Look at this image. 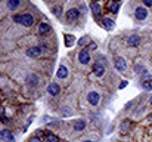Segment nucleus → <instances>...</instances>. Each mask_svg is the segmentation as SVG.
<instances>
[{
  "label": "nucleus",
  "instance_id": "obj_9",
  "mask_svg": "<svg viewBox=\"0 0 152 142\" xmlns=\"http://www.w3.org/2000/svg\"><path fill=\"white\" fill-rule=\"evenodd\" d=\"M93 73H95L98 77H102V76H103V73H105V68H103V65L96 62V64L93 65Z\"/></svg>",
  "mask_w": 152,
  "mask_h": 142
},
{
  "label": "nucleus",
  "instance_id": "obj_27",
  "mask_svg": "<svg viewBox=\"0 0 152 142\" xmlns=\"http://www.w3.org/2000/svg\"><path fill=\"white\" fill-rule=\"evenodd\" d=\"M13 21L19 24V22H21V15H13Z\"/></svg>",
  "mask_w": 152,
  "mask_h": 142
},
{
  "label": "nucleus",
  "instance_id": "obj_11",
  "mask_svg": "<svg viewBox=\"0 0 152 142\" xmlns=\"http://www.w3.org/2000/svg\"><path fill=\"white\" fill-rule=\"evenodd\" d=\"M59 90H61V89H59V86H58L56 83H50V85L48 86V92L50 95H58Z\"/></svg>",
  "mask_w": 152,
  "mask_h": 142
},
{
  "label": "nucleus",
  "instance_id": "obj_22",
  "mask_svg": "<svg viewBox=\"0 0 152 142\" xmlns=\"http://www.w3.org/2000/svg\"><path fill=\"white\" fill-rule=\"evenodd\" d=\"M134 68H136V73H139V74H142V73H146V68H145V67H142V65H139V64H137Z\"/></svg>",
  "mask_w": 152,
  "mask_h": 142
},
{
  "label": "nucleus",
  "instance_id": "obj_3",
  "mask_svg": "<svg viewBox=\"0 0 152 142\" xmlns=\"http://www.w3.org/2000/svg\"><path fill=\"white\" fill-rule=\"evenodd\" d=\"M33 16L30 15V13H25V15H21V22L19 24H22V25H25V27H30V25H33Z\"/></svg>",
  "mask_w": 152,
  "mask_h": 142
},
{
  "label": "nucleus",
  "instance_id": "obj_28",
  "mask_svg": "<svg viewBox=\"0 0 152 142\" xmlns=\"http://www.w3.org/2000/svg\"><path fill=\"white\" fill-rule=\"evenodd\" d=\"M3 117H4V110L3 107H0V120H3Z\"/></svg>",
  "mask_w": 152,
  "mask_h": 142
},
{
  "label": "nucleus",
  "instance_id": "obj_21",
  "mask_svg": "<svg viewBox=\"0 0 152 142\" xmlns=\"http://www.w3.org/2000/svg\"><path fill=\"white\" fill-rule=\"evenodd\" d=\"M46 142H59V139H58V136H56V135L50 133V135H48V138H46Z\"/></svg>",
  "mask_w": 152,
  "mask_h": 142
},
{
  "label": "nucleus",
  "instance_id": "obj_5",
  "mask_svg": "<svg viewBox=\"0 0 152 142\" xmlns=\"http://www.w3.org/2000/svg\"><path fill=\"white\" fill-rule=\"evenodd\" d=\"M87 99H89V102H90V104L98 105V104H99V101H101V96H99V93H96V92H90V93L87 95Z\"/></svg>",
  "mask_w": 152,
  "mask_h": 142
},
{
  "label": "nucleus",
  "instance_id": "obj_10",
  "mask_svg": "<svg viewBox=\"0 0 152 142\" xmlns=\"http://www.w3.org/2000/svg\"><path fill=\"white\" fill-rule=\"evenodd\" d=\"M139 43H140V37H139V36L133 34V36L129 37V45H130V46L136 47V46H139Z\"/></svg>",
  "mask_w": 152,
  "mask_h": 142
},
{
  "label": "nucleus",
  "instance_id": "obj_35",
  "mask_svg": "<svg viewBox=\"0 0 152 142\" xmlns=\"http://www.w3.org/2000/svg\"><path fill=\"white\" fill-rule=\"evenodd\" d=\"M112 1H117V3H118V1H120V0H112Z\"/></svg>",
  "mask_w": 152,
  "mask_h": 142
},
{
  "label": "nucleus",
  "instance_id": "obj_30",
  "mask_svg": "<svg viewBox=\"0 0 152 142\" xmlns=\"http://www.w3.org/2000/svg\"><path fill=\"white\" fill-rule=\"evenodd\" d=\"M143 3H145L146 6H152V0H143Z\"/></svg>",
  "mask_w": 152,
  "mask_h": 142
},
{
  "label": "nucleus",
  "instance_id": "obj_4",
  "mask_svg": "<svg viewBox=\"0 0 152 142\" xmlns=\"http://www.w3.org/2000/svg\"><path fill=\"white\" fill-rule=\"evenodd\" d=\"M78 59H80L81 64H87V62L90 61V55H89V52H87L86 49H83V50L78 53Z\"/></svg>",
  "mask_w": 152,
  "mask_h": 142
},
{
  "label": "nucleus",
  "instance_id": "obj_17",
  "mask_svg": "<svg viewBox=\"0 0 152 142\" xmlns=\"http://www.w3.org/2000/svg\"><path fill=\"white\" fill-rule=\"evenodd\" d=\"M90 9L93 10V13H95L96 16H99V15H101V6H99V3L93 1V3H92V6H90Z\"/></svg>",
  "mask_w": 152,
  "mask_h": 142
},
{
  "label": "nucleus",
  "instance_id": "obj_7",
  "mask_svg": "<svg viewBox=\"0 0 152 142\" xmlns=\"http://www.w3.org/2000/svg\"><path fill=\"white\" fill-rule=\"evenodd\" d=\"M77 18H78V10H77V9H71V10L66 12V21H68V22H72V21H75Z\"/></svg>",
  "mask_w": 152,
  "mask_h": 142
},
{
  "label": "nucleus",
  "instance_id": "obj_36",
  "mask_svg": "<svg viewBox=\"0 0 152 142\" xmlns=\"http://www.w3.org/2000/svg\"><path fill=\"white\" fill-rule=\"evenodd\" d=\"M84 142H92V141H84Z\"/></svg>",
  "mask_w": 152,
  "mask_h": 142
},
{
  "label": "nucleus",
  "instance_id": "obj_13",
  "mask_svg": "<svg viewBox=\"0 0 152 142\" xmlns=\"http://www.w3.org/2000/svg\"><path fill=\"white\" fill-rule=\"evenodd\" d=\"M66 76H68V70H66V67H65V65H61L59 70H58V77H59V79H65Z\"/></svg>",
  "mask_w": 152,
  "mask_h": 142
},
{
  "label": "nucleus",
  "instance_id": "obj_29",
  "mask_svg": "<svg viewBox=\"0 0 152 142\" xmlns=\"http://www.w3.org/2000/svg\"><path fill=\"white\" fill-rule=\"evenodd\" d=\"M30 142H42V139H40V138H37V136H34V138H31V139H30Z\"/></svg>",
  "mask_w": 152,
  "mask_h": 142
},
{
  "label": "nucleus",
  "instance_id": "obj_24",
  "mask_svg": "<svg viewBox=\"0 0 152 142\" xmlns=\"http://www.w3.org/2000/svg\"><path fill=\"white\" fill-rule=\"evenodd\" d=\"M87 42H89V39H87V37H83V39H80V40H78V45H80V46H84Z\"/></svg>",
  "mask_w": 152,
  "mask_h": 142
},
{
  "label": "nucleus",
  "instance_id": "obj_18",
  "mask_svg": "<svg viewBox=\"0 0 152 142\" xmlns=\"http://www.w3.org/2000/svg\"><path fill=\"white\" fill-rule=\"evenodd\" d=\"M108 9H109L112 13H117V12H118V3H117V1H109V3H108Z\"/></svg>",
  "mask_w": 152,
  "mask_h": 142
},
{
  "label": "nucleus",
  "instance_id": "obj_14",
  "mask_svg": "<svg viewBox=\"0 0 152 142\" xmlns=\"http://www.w3.org/2000/svg\"><path fill=\"white\" fill-rule=\"evenodd\" d=\"M86 127V121L84 120H77V121H74V130H83Z\"/></svg>",
  "mask_w": 152,
  "mask_h": 142
},
{
  "label": "nucleus",
  "instance_id": "obj_16",
  "mask_svg": "<svg viewBox=\"0 0 152 142\" xmlns=\"http://www.w3.org/2000/svg\"><path fill=\"white\" fill-rule=\"evenodd\" d=\"M39 31H40L42 34L50 33V25H49V24H46V22H43V24H40V27H39Z\"/></svg>",
  "mask_w": 152,
  "mask_h": 142
},
{
  "label": "nucleus",
  "instance_id": "obj_34",
  "mask_svg": "<svg viewBox=\"0 0 152 142\" xmlns=\"http://www.w3.org/2000/svg\"><path fill=\"white\" fill-rule=\"evenodd\" d=\"M148 118H149V120H152V114H151V116H149V117H148Z\"/></svg>",
  "mask_w": 152,
  "mask_h": 142
},
{
  "label": "nucleus",
  "instance_id": "obj_32",
  "mask_svg": "<svg viewBox=\"0 0 152 142\" xmlns=\"http://www.w3.org/2000/svg\"><path fill=\"white\" fill-rule=\"evenodd\" d=\"M90 50H93V49H96V45L95 43H90V47H89Z\"/></svg>",
  "mask_w": 152,
  "mask_h": 142
},
{
  "label": "nucleus",
  "instance_id": "obj_33",
  "mask_svg": "<svg viewBox=\"0 0 152 142\" xmlns=\"http://www.w3.org/2000/svg\"><path fill=\"white\" fill-rule=\"evenodd\" d=\"M146 80H151L152 82V76H148V77H146Z\"/></svg>",
  "mask_w": 152,
  "mask_h": 142
},
{
  "label": "nucleus",
  "instance_id": "obj_6",
  "mask_svg": "<svg viewBox=\"0 0 152 142\" xmlns=\"http://www.w3.org/2000/svg\"><path fill=\"white\" fill-rule=\"evenodd\" d=\"M134 15H136V18H137V19H140V21H142V19H145V18L148 16V10H146L145 7H137V9H136V12H134Z\"/></svg>",
  "mask_w": 152,
  "mask_h": 142
},
{
  "label": "nucleus",
  "instance_id": "obj_12",
  "mask_svg": "<svg viewBox=\"0 0 152 142\" xmlns=\"http://www.w3.org/2000/svg\"><path fill=\"white\" fill-rule=\"evenodd\" d=\"M74 42H75V37L72 34H65V46L71 47L74 45Z\"/></svg>",
  "mask_w": 152,
  "mask_h": 142
},
{
  "label": "nucleus",
  "instance_id": "obj_31",
  "mask_svg": "<svg viewBox=\"0 0 152 142\" xmlns=\"http://www.w3.org/2000/svg\"><path fill=\"white\" fill-rule=\"evenodd\" d=\"M127 86V82H121V85H120V89H124Z\"/></svg>",
  "mask_w": 152,
  "mask_h": 142
},
{
  "label": "nucleus",
  "instance_id": "obj_37",
  "mask_svg": "<svg viewBox=\"0 0 152 142\" xmlns=\"http://www.w3.org/2000/svg\"><path fill=\"white\" fill-rule=\"evenodd\" d=\"M151 104H152V98H151Z\"/></svg>",
  "mask_w": 152,
  "mask_h": 142
},
{
  "label": "nucleus",
  "instance_id": "obj_15",
  "mask_svg": "<svg viewBox=\"0 0 152 142\" xmlns=\"http://www.w3.org/2000/svg\"><path fill=\"white\" fill-rule=\"evenodd\" d=\"M102 22H103V27L106 28V30H114V21H111V19H108V18H103L102 19Z\"/></svg>",
  "mask_w": 152,
  "mask_h": 142
},
{
  "label": "nucleus",
  "instance_id": "obj_1",
  "mask_svg": "<svg viewBox=\"0 0 152 142\" xmlns=\"http://www.w3.org/2000/svg\"><path fill=\"white\" fill-rule=\"evenodd\" d=\"M114 64H115V68H117L118 71H121V73H124V71L127 70L126 59H124V58H121V56H115V59H114Z\"/></svg>",
  "mask_w": 152,
  "mask_h": 142
},
{
  "label": "nucleus",
  "instance_id": "obj_26",
  "mask_svg": "<svg viewBox=\"0 0 152 142\" xmlns=\"http://www.w3.org/2000/svg\"><path fill=\"white\" fill-rule=\"evenodd\" d=\"M142 86H143V89H145V90H151V85H149L148 82H145Z\"/></svg>",
  "mask_w": 152,
  "mask_h": 142
},
{
  "label": "nucleus",
  "instance_id": "obj_19",
  "mask_svg": "<svg viewBox=\"0 0 152 142\" xmlns=\"http://www.w3.org/2000/svg\"><path fill=\"white\" fill-rule=\"evenodd\" d=\"M7 6H9V9L15 10L19 6V0H7Z\"/></svg>",
  "mask_w": 152,
  "mask_h": 142
},
{
  "label": "nucleus",
  "instance_id": "obj_23",
  "mask_svg": "<svg viewBox=\"0 0 152 142\" xmlns=\"http://www.w3.org/2000/svg\"><path fill=\"white\" fill-rule=\"evenodd\" d=\"M129 127H130V121H124V123L121 124V130H123V132H127Z\"/></svg>",
  "mask_w": 152,
  "mask_h": 142
},
{
  "label": "nucleus",
  "instance_id": "obj_2",
  "mask_svg": "<svg viewBox=\"0 0 152 142\" xmlns=\"http://www.w3.org/2000/svg\"><path fill=\"white\" fill-rule=\"evenodd\" d=\"M40 53H42V49L39 46H33V47H28L27 49V56H30V58H36Z\"/></svg>",
  "mask_w": 152,
  "mask_h": 142
},
{
  "label": "nucleus",
  "instance_id": "obj_25",
  "mask_svg": "<svg viewBox=\"0 0 152 142\" xmlns=\"http://www.w3.org/2000/svg\"><path fill=\"white\" fill-rule=\"evenodd\" d=\"M61 10H62V7H61V6L53 7V13H55V15H59V13H61Z\"/></svg>",
  "mask_w": 152,
  "mask_h": 142
},
{
  "label": "nucleus",
  "instance_id": "obj_8",
  "mask_svg": "<svg viewBox=\"0 0 152 142\" xmlns=\"http://www.w3.org/2000/svg\"><path fill=\"white\" fill-rule=\"evenodd\" d=\"M0 136L3 138V141H6V142H15L13 135H12L9 130H1V132H0Z\"/></svg>",
  "mask_w": 152,
  "mask_h": 142
},
{
  "label": "nucleus",
  "instance_id": "obj_20",
  "mask_svg": "<svg viewBox=\"0 0 152 142\" xmlns=\"http://www.w3.org/2000/svg\"><path fill=\"white\" fill-rule=\"evenodd\" d=\"M37 80H39V79H37V76H34V74H31V76L27 77V83H30V85H33V86L37 83Z\"/></svg>",
  "mask_w": 152,
  "mask_h": 142
}]
</instances>
